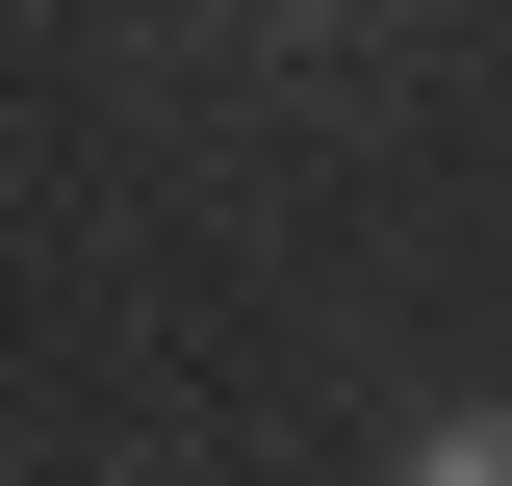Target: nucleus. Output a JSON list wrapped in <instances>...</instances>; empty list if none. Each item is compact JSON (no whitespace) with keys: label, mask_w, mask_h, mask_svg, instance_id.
I'll return each instance as SVG.
<instances>
[{"label":"nucleus","mask_w":512,"mask_h":486,"mask_svg":"<svg viewBox=\"0 0 512 486\" xmlns=\"http://www.w3.org/2000/svg\"><path fill=\"white\" fill-rule=\"evenodd\" d=\"M410 486H512V410H436V435H410Z\"/></svg>","instance_id":"f257e3e1"}]
</instances>
